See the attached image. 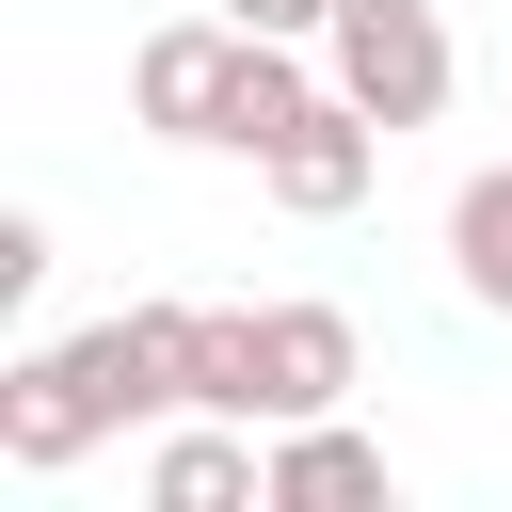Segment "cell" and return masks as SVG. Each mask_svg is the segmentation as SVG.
I'll list each match as a JSON object with an SVG mask.
<instances>
[{"label": "cell", "mask_w": 512, "mask_h": 512, "mask_svg": "<svg viewBox=\"0 0 512 512\" xmlns=\"http://www.w3.org/2000/svg\"><path fill=\"white\" fill-rule=\"evenodd\" d=\"M128 416H176V304H128V320H80L48 352L0 368V464L16 480H64L96 432Z\"/></svg>", "instance_id": "cell-1"}, {"label": "cell", "mask_w": 512, "mask_h": 512, "mask_svg": "<svg viewBox=\"0 0 512 512\" xmlns=\"http://www.w3.org/2000/svg\"><path fill=\"white\" fill-rule=\"evenodd\" d=\"M256 48H272V32H240L224 0L176 16V32H144V48H128V112H144V144H240Z\"/></svg>", "instance_id": "cell-2"}, {"label": "cell", "mask_w": 512, "mask_h": 512, "mask_svg": "<svg viewBox=\"0 0 512 512\" xmlns=\"http://www.w3.org/2000/svg\"><path fill=\"white\" fill-rule=\"evenodd\" d=\"M320 80H336L368 128H432V112H448V16H432V0H336Z\"/></svg>", "instance_id": "cell-3"}, {"label": "cell", "mask_w": 512, "mask_h": 512, "mask_svg": "<svg viewBox=\"0 0 512 512\" xmlns=\"http://www.w3.org/2000/svg\"><path fill=\"white\" fill-rule=\"evenodd\" d=\"M384 144H400V128H368V112H352V96L320 80V96L288 112V144H272L256 176H272V208H304V224H336V208H368V176H384Z\"/></svg>", "instance_id": "cell-4"}, {"label": "cell", "mask_w": 512, "mask_h": 512, "mask_svg": "<svg viewBox=\"0 0 512 512\" xmlns=\"http://www.w3.org/2000/svg\"><path fill=\"white\" fill-rule=\"evenodd\" d=\"M352 320L336 304H256V432H288V416H336L352 400Z\"/></svg>", "instance_id": "cell-5"}, {"label": "cell", "mask_w": 512, "mask_h": 512, "mask_svg": "<svg viewBox=\"0 0 512 512\" xmlns=\"http://www.w3.org/2000/svg\"><path fill=\"white\" fill-rule=\"evenodd\" d=\"M144 512H272V448L256 416H176L144 464Z\"/></svg>", "instance_id": "cell-6"}, {"label": "cell", "mask_w": 512, "mask_h": 512, "mask_svg": "<svg viewBox=\"0 0 512 512\" xmlns=\"http://www.w3.org/2000/svg\"><path fill=\"white\" fill-rule=\"evenodd\" d=\"M272 512H400V464L352 416H288L272 432Z\"/></svg>", "instance_id": "cell-7"}, {"label": "cell", "mask_w": 512, "mask_h": 512, "mask_svg": "<svg viewBox=\"0 0 512 512\" xmlns=\"http://www.w3.org/2000/svg\"><path fill=\"white\" fill-rule=\"evenodd\" d=\"M176 416H256V304H176Z\"/></svg>", "instance_id": "cell-8"}, {"label": "cell", "mask_w": 512, "mask_h": 512, "mask_svg": "<svg viewBox=\"0 0 512 512\" xmlns=\"http://www.w3.org/2000/svg\"><path fill=\"white\" fill-rule=\"evenodd\" d=\"M448 272H464V304H496V320H512V160L448 192Z\"/></svg>", "instance_id": "cell-9"}, {"label": "cell", "mask_w": 512, "mask_h": 512, "mask_svg": "<svg viewBox=\"0 0 512 512\" xmlns=\"http://www.w3.org/2000/svg\"><path fill=\"white\" fill-rule=\"evenodd\" d=\"M32 288H48V224H32V208H0V304H32Z\"/></svg>", "instance_id": "cell-10"}, {"label": "cell", "mask_w": 512, "mask_h": 512, "mask_svg": "<svg viewBox=\"0 0 512 512\" xmlns=\"http://www.w3.org/2000/svg\"><path fill=\"white\" fill-rule=\"evenodd\" d=\"M224 16H240V32H288V48H304V32H336V0H224Z\"/></svg>", "instance_id": "cell-11"}]
</instances>
